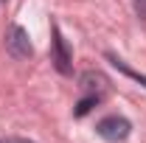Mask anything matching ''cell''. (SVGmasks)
<instances>
[{"label":"cell","mask_w":146,"mask_h":143,"mask_svg":"<svg viewBox=\"0 0 146 143\" xmlns=\"http://www.w3.org/2000/svg\"><path fill=\"white\" fill-rule=\"evenodd\" d=\"M96 132H98L101 140H107V143H121V140L129 138L132 124H129L124 115H107V118H101L96 124Z\"/></svg>","instance_id":"cell-1"},{"label":"cell","mask_w":146,"mask_h":143,"mask_svg":"<svg viewBox=\"0 0 146 143\" xmlns=\"http://www.w3.org/2000/svg\"><path fill=\"white\" fill-rule=\"evenodd\" d=\"M6 48H9V54L14 56V59H28V56L34 54V45H31L28 31H25L23 25H11V28H9V34H6Z\"/></svg>","instance_id":"cell-2"},{"label":"cell","mask_w":146,"mask_h":143,"mask_svg":"<svg viewBox=\"0 0 146 143\" xmlns=\"http://www.w3.org/2000/svg\"><path fill=\"white\" fill-rule=\"evenodd\" d=\"M73 56L70 51H68V42H65V36H62V31L59 28H54V68L62 76H70L73 73Z\"/></svg>","instance_id":"cell-3"},{"label":"cell","mask_w":146,"mask_h":143,"mask_svg":"<svg viewBox=\"0 0 146 143\" xmlns=\"http://www.w3.org/2000/svg\"><path fill=\"white\" fill-rule=\"evenodd\" d=\"M107 79L101 76V73H93L87 70L82 76V90H84V95H98V98H104V93H107Z\"/></svg>","instance_id":"cell-4"},{"label":"cell","mask_w":146,"mask_h":143,"mask_svg":"<svg viewBox=\"0 0 146 143\" xmlns=\"http://www.w3.org/2000/svg\"><path fill=\"white\" fill-rule=\"evenodd\" d=\"M110 62H112V65H115L118 70H124V73H127V76H132V79H138V81H141V84H143V87H146V79H143V76H141V73L129 70V68H127V62H124V59H118V56H112V54H110Z\"/></svg>","instance_id":"cell-5"},{"label":"cell","mask_w":146,"mask_h":143,"mask_svg":"<svg viewBox=\"0 0 146 143\" xmlns=\"http://www.w3.org/2000/svg\"><path fill=\"white\" fill-rule=\"evenodd\" d=\"M132 6H135V14L146 23V0H132Z\"/></svg>","instance_id":"cell-6"},{"label":"cell","mask_w":146,"mask_h":143,"mask_svg":"<svg viewBox=\"0 0 146 143\" xmlns=\"http://www.w3.org/2000/svg\"><path fill=\"white\" fill-rule=\"evenodd\" d=\"M11 143H34V140H11Z\"/></svg>","instance_id":"cell-7"},{"label":"cell","mask_w":146,"mask_h":143,"mask_svg":"<svg viewBox=\"0 0 146 143\" xmlns=\"http://www.w3.org/2000/svg\"><path fill=\"white\" fill-rule=\"evenodd\" d=\"M0 3H3V0H0Z\"/></svg>","instance_id":"cell-8"}]
</instances>
